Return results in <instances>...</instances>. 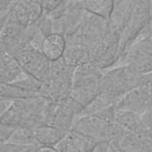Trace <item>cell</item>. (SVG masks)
Listing matches in <instances>:
<instances>
[{
    "label": "cell",
    "mask_w": 152,
    "mask_h": 152,
    "mask_svg": "<svg viewBox=\"0 0 152 152\" xmlns=\"http://www.w3.org/2000/svg\"><path fill=\"white\" fill-rule=\"evenodd\" d=\"M64 0H41L43 10L52 11L58 8L62 3Z\"/></svg>",
    "instance_id": "22"
},
{
    "label": "cell",
    "mask_w": 152,
    "mask_h": 152,
    "mask_svg": "<svg viewBox=\"0 0 152 152\" xmlns=\"http://www.w3.org/2000/svg\"><path fill=\"white\" fill-rule=\"evenodd\" d=\"M26 74L15 57L7 50L1 48L0 59L1 83H12L23 78Z\"/></svg>",
    "instance_id": "12"
},
{
    "label": "cell",
    "mask_w": 152,
    "mask_h": 152,
    "mask_svg": "<svg viewBox=\"0 0 152 152\" xmlns=\"http://www.w3.org/2000/svg\"><path fill=\"white\" fill-rule=\"evenodd\" d=\"M152 6L149 0H135L128 23L121 35V55L140 37L150 23Z\"/></svg>",
    "instance_id": "4"
},
{
    "label": "cell",
    "mask_w": 152,
    "mask_h": 152,
    "mask_svg": "<svg viewBox=\"0 0 152 152\" xmlns=\"http://www.w3.org/2000/svg\"><path fill=\"white\" fill-rule=\"evenodd\" d=\"M49 102L41 96L15 100L11 106L0 115L1 123L34 129L46 124Z\"/></svg>",
    "instance_id": "1"
},
{
    "label": "cell",
    "mask_w": 152,
    "mask_h": 152,
    "mask_svg": "<svg viewBox=\"0 0 152 152\" xmlns=\"http://www.w3.org/2000/svg\"><path fill=\"white\" fill-rule=\"evenodd\" d=\"M83 109L70 96L58 102H49L46 124L69 131L72 129L75 119L80 116Z\"/></svg>",
    "instance_id": "6"
},
{
    "label": "cell",
    "mask_w": 152,
    "mask_h": 152,
    "mask_svg": "<svg viewBox=\"0 0 152 152\" xmlns=\"http://www.w3.org/2000/svg\"><path fill=\"white\" fill-rule=\"evenodd\" d=\"M109 144L108 141L98 142L92 152H109Z\"/></svg>",
    "instance_id": "25"
},
{
    "label": "cell",
    "mask_w": 152,
    "mask_h": 152,
    "mask_svg": "<svg viewBox=\"0 0 152 152\" xmlns=\"http://www.w3.org/2000/svg\"><path fill=\"white\" fill-rule=\"evenodd\" d=\"M17 127L9 125L0 124V141L1 144L8 141Z\"/></svg>",
    "instance_id": "21"
},
{
    "label": "cell",
    "mask_w": 152,
    "mask_h": 152,
    "mask_svg": "<svg viewBox=\"0 0 152 152\" xmlns=\"http://www.w3.org/2000/svg\"><path fill=\"white\" fill-rule=\"evenodd\" d=\"M115 0H77L75 7L102 18L109 22L112 13Z\"/></svg>",
    "instance_id": "14"
},
{
    "label": "cell",
    "mask_w": 152,
    "mask_h": 152,
    "mask_svg": "<svg viewBox=\"0 0 152 152\" xmlns=\"http://www.w3.org/2000/svg\"><path fill=\"white\" fill-rule=\"evenodd\" d=\"M43 11L41 0H18L12 14L21 25L27 27L39 19Z\"/></svg>",
    "instance_id": "10"
},
{
    "label": "cell",
    "mask_w": 152,
    "mask_h": 152,
    "mask_svg": "<svg viewBox=\"0 0 152 152\" xmlns=\"http://www.w3.org/2000/svg\"><path fill=\"white\" fill-rule=\"evenodd\" d=\"M121 47V34L110 27L91 49L90 62L104 71L119 58Z\"/></svg>",
    "instance_id": "5"
},
{
    "label": "cell",
    "mask_w": 152,
    "mask_h": 152,
    "mask_svg": "<svg viewBox=\"0 0 152 152\" xmlns=\"http://www.w3.org/2000/svg\"><path fill=\"white\" fill-rule=\"evenodd\" d=\"M62 58L69 66L75 68L90 62L91 50L88 46L82 43H67Z\"/></svg>",
    "instance_id": "15"
},
{
    "label": "cell",
    "mask_w": 152,
    "mask_h": 152,
    "mask_svg": "<svg viewBox=\"0 0 152 152\" xmlns=\"http://www.w3.org/2000/svg\"><path fill=\"white\" fill-rule=\"evenodd\" d=\"M38 96H39L38 94L14 83H1L0 97H4L15 100Z\"/></svg>",
    "instance_id": "18"
},
{
    "label": "cell",
    "mask_w": 152,
    "mask_h": 152,
    "mask_svg": "<svg viewBox=\"0 0 152 152\" xmlns=\"http://www.w3.org/2000/svg\"><path fill=\"white\" fill-rule=\"evenodd\" d=\"M14 100L0 97V115L5 113L12 104Z\"/></svg>",
    "instance_id": "23"
},
{
    "label": "cell",
    "mask_w": 152,
    "mask_h": 152,
    "mask_svg": "<svg viewBox=\"0 0 152 152\" xmlns=\"http://www.w3.org/2000/svg\"><path fill=\"white\" fill-rule=\"evenodd\" d=\"M141 116L146 126L152 132V108L145 111Z\"/></svg>",
    "instance_id": "24"
},
{
    "label": "cell",
    "mask_w": 152,
    "mask_h": 152,
    "mask_svg": "<svg viewBox=\"0 0 152 152\" xmlns=\"http://www.w3.org/2000/svg\"><path fill=\"white\" fill-rule=\"evenodd\" d=\"M146 75H147V77H148V79L151 81V82L152 83V72H150V73L148 74H147Z\"/></svg>",
    "instance_id": "28"
},
{
    "label": "cell",
    "mask_w": 152,
    "mask_h": 152,
    "mask_svg": "<svg viewBox=\"0 0 152 152\" xmlns=\"http://www.w3.org/2000/svg\"><path fill=\"white\" fill-rule=\"evenodd\" d=\"M144 37H152V14L149 24L145 28V30L142 31L138 39Z\"/></svg>",
    "instance_id": "27"
},
{
    "label": "cell",
    "mask_w": 152,
    "mask_h": 152,
    "mask_svg": "<svg viewBox=\"0 0 152 152\" xmlns=\"http://www.w3.org/2000/svg\"><path fill=\"white\" fill-rule=\"evenodd\" d=\"M98 142L80 132L70 129L55 147L60 152H92Z\"/></svg>",
    "instance_id": "9"
},
{
    "label": "cell",
    "mask_w": 152,
    "mask_h": 152,
    "mask_svg": "<svg viewBox=\"0 0 152 152\" xmlns=\"http://www.w3.org/2000/svg\"><path fill=\"white\" fill-rule=\"evenodd\" d=\"M111 124L95 116H81L75 119L71 129L80 132L99 142H109Z\"/></svg>",
    "instance_id": "8"
},
{
    "label": "cell",
    "mask_w": 152,
    "mask_h": 152,
    "mask_svg": "<svg viewBox=\"0 0 152 152\" xmlns=\"http://www.w3.org/2000/svg\"><path fill=\"white\" fill-rule=\"evenodd\" d=\"M115 122L128 132L140 137L152 134L143 122L141 115L131 110L116 109Z\"/></svg>",
    "instance_id": "11"
},
{
    "label": "cell",
    "mask_w": 152,
    "mask_h": 152,
    "mask_svg": "<svg viewBox=\"0 0 152 152\" xmlns=\"http://www.w3.org/2000/svg\"><path fill=\"white\" fill-rule=\"evenodd\" d=\"M66 45L67 42L63 34L52 32L44 37L41 49L45 56L53 62L63 56Z\"/></svg>",
    "instance_id": "13"
},
{
    "label": "cell",
    "mask_w": 152,
    "mask_h": 152,
    "mask_svg": "<svg viewBox=\"0 0 152 152\" xmlns=\"http://www.w3.org/2000/svg\"><path fill=\"white\" fill-rule=\"evenodd\" d=\"M142 78L125 65L111 68L102 75L99 95L115 105L126 93L138 87Z\"/></svg>",
    "instance_id": "2"
},
{
    "label": "cell",
    "mask_w": 152,
    "mask_h": 152,
    "mask_svg": "<svg viewBox=\"0 0 152 152\" xmlns=\"http://www.w3.org/2000/svg\"><path fill=\"white\" fill-rule=\"evenodd\" d=\"M116 109L131 110L142 115L152 108V83L146 75L141 83L126 93L115 104Z\"/></svg>",
    "instance_id": "7"
},
{
    "label": "cell",
    "mask_w": 152,
    "mask_h": 152,
    "mask_svg": "<svg viewBox=\"0 0 152 152\" xmlns=\"http://www.w3.org/2000/svg\"><path fill=\"white\" fill-rule=\"evenodd\" d=\"M17 59L23 70L41 83L49 78L51 62L45 56L41 49L29 42H24L10 52Z\"/></svg>",
    "instance_id": "3"
},
{
    "label": "cell",
    "mask_w": 152,
    "mask_h": 152,
    "mask_svg": "<svg viewBox=\"0 0 152 152\" xmlns=\"http://www.w3.org/2000/svg\"><path fill=\"white\" fill-rule=\"evenodd\" d=\"M100 93V83L72 86L70 96L83 107L95 99Z\"/></svg>",
    "instance_id": "17"
},
{
    "label": "cell",
    "mask_w": 152,
    "mask_h": 152,
    "mask_svg": "<svg viewBox=\"0 0 152 152\" xmlns=\"http://www.w3.org/2000/svg\"><path fill=\"white\" fill-rule=\"evenodd\" d=\"M39 146L5 142L0 145V152H34Z\"/></svg>",
    "instance_id": "20"
},
{
    "label": "cell",
    "mask_w": 152,
    "mask_h": 152,
    "mask_svg": "<svg viewBox=\"0 0 152 152\" xmlns=\"http://www.w3.org/2000/svg\"><path fill=\"white\" fill-rule=\"evenodd\" d=\"M34 129L27 127H17L7 142L39 146L35 137Z\"/></svg>",
    "instance_id": "19"
},
{
    "label": "cell",
    "mask_w": 152,
    "mask_h": 152,
    "mask_svg": "<svg viewBox=\"0 0 152 152\" xmlns=\"http://www.w3.org/2000/svg\"><path fill=\"white\" fill-rule=\"evenodd\" d=\"M68 131L45 124L34 129V134L39 145L56 146L64 138Z\"/></svg>",
    "instance_id": "16"
},
{
    "label": "cell",
    "mask_w": 152,
    "mask_h": 152,
    "mask_svg": "<svg viewBox=\"0 0 152 152\" xmlns=\"http://www.w3.org/2000/svg\"><path fill=\"white\" fill-rule=\"evenodd\" d=\"M34 152H60L55 146L39 145Z\"/></svg>",
    "instance_id": "26"
},
{
    "label": "cell",
    "mask_w": 152,
    "mask_h": 152,
    "mask_svg": "<svg viewBox=\"0 0 152 152\" xmlns=\"http://www.w3.org/2000/svg\"><path fill=\"white\" fill-rule=\"evenodd\" d=\"M74 1H77V0H74Z\"/></svg>",
    "instance_id": "29"
}]
</instances>
